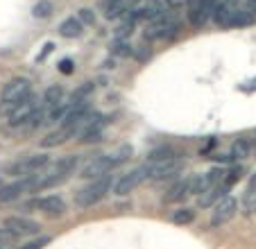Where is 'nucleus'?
<instances>
[{
	"label": "nucleus",
	"mask_w": 256,
	"mask_h": 249,
	"mask_svg": "<svg viewBox=\"0 0 256 249\" xmlns=\"http://www.w3.org/2000/svg\"><path fill=\"white\" fill-rule=\"evenodd\" d=\"M78 166H80V156H78V154H68V156H62V158H57L54 163L46 166L41 172L32 174V188H34V192H39V190H46V188H52V186H59V184H64L72 172H75V170H78Z\"/></svg>",
	"instance_id": "obj_1"
},
{
	"label": "nucleus",
	"mask_w": 256,
	"mask_h": 249,
	"mask_svg": "<svg viewBox=\"0 0 256 249\" xmlns=\"http://www.w3.org/2000/svg\"><path fill=\"white\" fill-rule=\"evenodd\" d=\"M130 152H132L130 148H122L120 152H116V154H102V156L91 158V161H88L86 166L80 170V177H84V179L104 177V174H109L114 168H116V166H120V163L130 156Z\"/></svg>",
	"instance_id": "obj_2"
},
{
	"label": "nucleus",
	"mask_w": 256,
	"mask_h": 249,
	"mask_svg": "<svg viewBox=\"0 0 256 249\" xmlns=\"http://www.w3.org/2000/svg\"><path fill=\"white\" fill-rule=\"evenodd\" d=\"M112 188H114L112 174L91 179V184H86L80 192H75V204H78L80 208H91V206H96L100 200H104L106 192H112Z\"/></svg>",
	"instance_id": "obj_3"
},
{
	"label": "nucleus",
	"mask_w": 256,
	"mask_h": 249,
	"mask_svg": "<svg viewBox=\"0 0 256 249\" xmlns=\"http://www.w3.org/2000/svg\"><path fill=\"white\" fill-rule=\"evenodd\" d=\"M30 96H32V84H30V80H25V77H14V80H10L5 86H2V91H0V102H2L5 109H12V106L20 104V102Z\"/></svg>",
	"instance_id": "obj_4"
},
{
	"label": "nucleus",
	"mask_w": 256,
	"mask_h": 249,
	"mask_svg": "<svg viewBox=\"0 0 256 249\" xmlns=\"http://www.w3.org/2000/svg\"><path fill=\"white\" fill-rule=\"evenodd\" d=\"M179 32V20L172 16V12H164L159 18H154L148 30H145V38L148 41H156V38H170Z\"/></svg>",
	"instance_id": "obj_5"
},
{
	"label": "nucleus",
	"mask_w": 256,
	"mask_h": 249,
	"mask_svg": "<svg viewBox=\"0 0 256 249\" xmlns=\"http://www.w3.org/2000/svg\"><path fill=\"white\" fill-rule=\"evenodd\" d=\"M48 163H50L48 154H30V156H20L18 161L10 166V174L20 177V179H23V177H32V174L41 172Z\"/></svg>",
	"instance_id": "obj_6"
},
{
	"label": "nucleus",
	"mask_w": 256,
	"mask_h": 249,
	"mask_svg": "<svg viewBox=\"0 0 256 249\" xmlns=\"http://www.w3.org/2000/svg\"><path fill=\"white\" fill-rule=\"evenodd\" d=\"M145 179H150V170H148V163H143V166H138V168L130 170V172H125L122 177H118L116 182H114V188L112 190L116 192V195H130L132 190H136V188L140 186V184L145 182Z\"/></svg>",
	"instance_id": "obj_7"
},
{
	"label": "nucleus",
	"mask_w": 256,
	"mask_h": 249,
	"mask_svg": "<svg viewBox=\"0 0 256 249\" xmlns=\"http://www.w3.org/2000/svg\"><path fill=\"white\" fill-rule=\"evenodd\" d=\"M216 5H218V0H188V5H186L188 23L193 28H204V23L211 18Z\"/></svg>",
	"instance_id": "obj_8"
},
{
	"label": "nucleus",
	"mask_w": 256,
	"mask_h": 249,
	"mask_svg": "<svg viewBox=\"0 0 256 249\" xmlns=\"http://www.w3.org/2000/svg\"><path fill=\"white\" fill-rule=\"evenodd\" d=\"M238 211V202L232 195H224L220 202L213 204V213H211V226H222L229 220H234Z\"/></svg>",
	"instance_id": "obj_9"
},
{
	"label": "nucleus",
	"mask_w": 256,
	"mask_h": 249,
	"mask_svg": "<svg viewBox=\"0 0 256 249\" xmlns=\"http://www.w3.org/2000/svg\"><path fill=\"white\" fill-rule=\"evenodd\" d=\"M41 106H44V104H41V102L36 100L34 96L25 98L20 104H16V106H12V109H10V114H7V118H10V124H12V127H23L25 120H28L30 116L34 114V111H39Z\"/></svg>",
	"instance_id": "obj_10"
},
{
	"label": "nucleus",
	"mask_w": 256,
	"mask_h": 249,
	"mask_svg": "<svg viewBox=\"0 0 256 249\" xmlns=\"http://www.w3.org/2000/svg\"><path fill=\"white\" fill-rule=\"evenodd\" d=\"M2 229L10 231V234L14 236L16 240H20V238H30V236L39 234L41 226L36 224L34 220H28V218H18V216H14V218H7V220L2 222Z\"/></svg>",
	"instance_id": "obj_11"
},
{
	"label": "nucleus",
	"mask_w": 256,
	"mask_h": 249,
	"mask_svg": "<svg viewBox=\"0 0 256 249\" xmlns=\"http://www.w3.org/2000/svg\"><path fill=\"white\" fill-rule=\"evenodd\" d=\"M148 170H150V179H170L174 174H179L182 170V161L179 158H166V161H150L148 163Z\"/></svg>",
	"instance_id": "obj_12"
},
{
	"label": "nucleus",
	"mask_w": 256,
	"mask_h": 249,
	"mask_svg": "<svg viewBox=\"0 0 256 249\" xmlns=\"http://www.w3.org/2000/svg\"><path fill=\"white\" fill-rule=\"evenodd\" d=\"M104 124H106V118L102 114H91L88 120L84 122L82 132H80V140L82 143H93V140H100L102 132H104Z\"/></svg>",
	"instance_id": "obj_13"
},
{
	"label": "nucleus",
	"mask_w": 256,
	"mask_h": 249,
	"mask_svg": "<svg viewBox=\"0 0 256 249\" xmlns=\"http://www.w3.org/2000/svg\"><path fill=\"white\" fill-rule=\"evenodd\" d=\"M25 192H34L32 177H23V179H18V182H12V184H7V186L0 188V204H7V202L18 200V197L25 195Z\"/></svg>",
	"instance_id": "obj_14"
},
{
	"label": "nucleus",
	"mask_w": 256,
	"mask_h": 249,
	"mask_svg": "<svg viewBox=\"0 0 256 249\" xmlns=\"http://www.w3.org/2000/svg\"><path fill=\"white\" fill-rule=\"evenodd\" d=\"M30 206H32V208H36V211L48 213V216H62V213L66 211V204H64V200H62L59 195L36 197V200H34Z\"/></svg>",
	"instance_id": "obj_15"
},
{
	"label": "nucleus",
	"mask_w": 256,
	"mask_h": 249,
	"mask_svg": "<svg viewBox=\"0 0 256 249\" xmlns=\"http://www.w3.org/2000/svg\"><path fill=\"white\" fill-rule=\"evenodd\" d=\"M164 12H166L164 2H159V0H150V2H145V5L136 7V10L132 12V18H134V23H136V20H150V23H152V20L159 18Z\"/></svg>",
	"instance_id": "obj_16"
},
{
	"label": "nucleus",
	"mask_w": 256,
	"mask_h": 249,
	"mask_svg": "<svg viewBox=\"0 0 256 249\" xmlns=\"http://www.w3.org/2000/svg\"><path fill=\"white\" fill-rule=\"evenodd\" d=\"M236 2L234 0H220L216 5V10H213L211 18L216 20V25H220V28H232V16L234 12H236Z\"/></svg>",
	"instance_id": "obj_17"
},
{
	"label": "nucleus",
	"mask_w": 256,
	"mask_h": 249,
	"mask_svg": "<svg viewBox=\"0 0 256 249\" xmlns=\"http://www.w3.org/2000/svg\"><path fill=\"white\" fill-rule=\"evenodd\" d=\"M78 136V132L72 130V127H66V124H59L54 132H50L48 136H46L44 140H41V145L44 148H57V145H62V143H66V140H70V138H75Z\"/></svg>",
	"instance_id": "obj_18"
},
{
	"label": "nucleus",
	"mask_w": 256,
	"mask_h": 249,
	"mask_svg": "<svg viewBox=\"0 0 256 249\" xmlns=\"http://www.w3.org/2000/svg\"><path fill=\"white\" fill-rule=\"evenodd\" d=\"M188 195H190V177H186V179H179V182L170 188L168 195H166V202H168V204H174V202L186 200Z\"/></svg>",
	"instance_id": "obj_19"
},
{
	"label": "nucleus",
	"mask_w": 256,
	"mask_h": 249,
	"mask_svg": "<svg viewBox=\"0 0 256 249\" xmlns=\"http://www.w3.org/2000/svg\"><path fill=\"white\" fill-rule=\"evenodd\" d=\"M227 190H229V188L222 186V184H218V186L204 190L202 195H200V206H202V208H208V206H213L216 202H220L224 195H227Z\"/></svg>",
	"instance_id": "obj_20"
},
{
	"label": "nucleus",
	"mask_w": 256,
	"mask_h": 249,
	"mask_svg": "<svg viewBox=\"0 0 256 249\" xmlns=\"http://www.w3.org/2000/svg\"><path fill=\"white\" fill-rule=\"evenodd\" d=\"M84 25L80 23L75 16H70V18H66V20H62V25H59V34H62L64 38H75V36H80V34L84 32Z\"/></svg>",
	"instance_id": "obj_21"
},
{
	"label": "nucleus",
	"mask_w": 256,
	"mask_h": 249,
	"mask_svg": "<svg viewBox=\"0 0 256 249\" xmlns=\"http://www.w3.org/2000/svg\"><path fill=\"white\" fill-rule=\"evenodd\" d=\"M64 102V88L57 86V84H52V86L46 88L44 93V109H52V106L62 104Z\"/></svg>",
	"instance_id": "obj_22"
},
{
	"label": "nucleus",
	"mask_w": 256,
	"mask_h": 249,
	"mask_svg": "<svg viewBox=\"0 0 256 249\" xmlns=\"http://www.w3.org/2000/svg\"><path fill=\"white\" fill-rule=\"evenodd\" d=\"M250 152H252L250 140L247 138H236L234 140V145H232V154H229V156L232 158H247L250 156Z\"/></svg>",
	"instance_id": "obj_23"
},
{
	"label": "nucleus",
	"mask_w": 256,
	"mask_h": 249,
	"mask_svg": "<svg viewBox=\"0 0 256 249\" xmlns=\"http://www.w3.org/2000/svg\"><path fill=\"white\" fill-rule=\"evenodd\" d=\"M252 20H254V16H252L250 10L236 7V12H234V16H232V28H242V25H250Z\"/></svg>",
	"instance_id": "obj_24"
},
{
	"label": "nucleus",
	"mask_w": 256,
	"mask_h": 249,
	"mask_svg": "<svg viewBox=\"0 0 256 249\" xmlns=\"http://www.w3.org/2000/svg\"><path fill=\"white\" fill-rule=\"evenodd\" d=\"M52 12H54V7L50 0H39V2L32 7L34 18H48V16H52Z\"/></svg>",
	"instance_id": "obj_25"
},
{
	"label": "nucleus",
	"mask_w": 256,
	"mask_h": 249,
	"mask_svg": "<svg viewBox=\"0 0 256 249\" xmlns=\"http://www.w3.org/2000/svg\"><path fill=\"white\" fill-rule=\"evenodd\" d=\"M193 220H195V211H193V208H188V206L177 208V211L172 213V222H174V224H190Z\"/></svg>",
	"instance_id": "obj_26"
},
{
	"label": "nucleus",
	"mask_w": 256,
	"mask_h": 249,
	"mask_svg": "<svg viewBox=\"0 0 256 249\" xmlns=\"http://www.w3.org/2000/svg\"><path fill=\"white\" fill-rule=\"evenodd\" d=\"M132 52H134V50H132L127 38H116V41H114V54H118V57H130Z\"/></svg>",
	"instance_id": "obj_27"
},
{
	"label": "nucleus",
	"mask_w": 256,
	"mask_h": 249,
	"mask_svg": "<svg viewBox=\"0 0 256 249\" xmlns=\"http://www.w3.org/2000/svg\"><path fill=\"white\" fill-rule=\"evenodd\" d=\"M166 158H177V152L172 148H159L150 152V161H166Z\"/></svg>",
	"instance_id": "obj_28"
},
{
	"label": "nucleus",
	"mask_w": 256,
	"mask_h": 249,
	"mask_svg": "<svg viewBox=\"0 0 256 249\" xmlns=\"http://www.w3.org/2000/svg\"><path fill=\"white\" fill-rule=\"evenodd\" d=\"M78 20L82 25H93L96 23V12L88 10V7H82V10L78 12Z\"/></svg>",
	"instance_id": "obj_29"
},
{
	"label": "nucleus",
	"mask_w": 256,
	"mask_h": 249,
	"mask_svg": "<svg viewBox=\"0 0 256 249\" xmlns=\"http://www.w3.org/2000/svg\"><path fill=\"white\" fill-rule=\"evenodd\" d=\"M14 244H16V238L7 229L0 226V247H14Z\"/></svg>",
	"instance_id": "obj_30"
},
{
	"label": "nucleus",
	"mask_w": 256,
	"mask_h": 249,
	"mask_svg": "<svg viewBox=\"0 0 256 249\" xmlns=\"http://www.w3.org/2000/svg\"><path fill=\"white\" fill-rule=\"evenodd\" d=\"M48 242H50V238H46V236H44V238L30 240V242H25L23 247H18V249H44V247H46V244H48Z\"/></svg>",
	"instance_id": "obj_31"
},
{
	"label": "nucleus",
	"mask_w": 256,
	"mask_h": 249,
	"mask_svg": "<svg viewBox=\"0 0 256 249\" xmlns=\"http://www.w3.org/2000/svg\"><path fill=\"white\" fill-rule=\"evenodd\" d=\"M164 5H166V10L174 12V10H184L188 5V0H164Z\"/></svg>",
	"instance_id": "obj_32"
},
{
	"label": "nucleus",
	"mask_w": 256,
	"mask_h": 249,
	"mask_svg": "<svg viewBox=\"0 0 256 249\" xmlns=\"http://www.w3.org/2000/svg\"><path fill=\"white\" fill-rule=\"evenodd\" d=\"M59 70H62L64 75H70V72H72V62H70V59H64V62L59 64Z\"/></svg>",
	"instance_id": "obj_33"
},
{
	"label": "nucleus",
	"mask_w": 256,
	"mask_h": 249,
	"mask_svg": "<svg viewBox=\"0 0 256 249\" xmlns=\"http://www.w3.org/2000/svg\"><path fill=\"white\" fill-rule=\"evenodd\" d=\"M247 195H256V172L250 179V188H247Z\"/></svg>",
	"instance_id": "obj_34"
},
{
	"label": "nucleus",
	"mask_w": 256,
	"mask_h": 249,
	"mask_svg": "<svg viewBox=\"0 0 256 249\" xmlns=\"http://www.w3.org/2000/svg\"><path fill=\"white\" fill-rule=\"evenodd\" d=\"M0 249H16V247H0Z\"/></svg>",
	"instance_id": "obj_35"
},
{
	"label": "nucleus",
	"mask_w": 256,
	"mask_h": 249,
	"mask_svg": "<svg viewBox=\"0 0 256 249\" xmlns=\"http://www.w3.org/2000/svg\"><path fill=\"white\" fill-rule=\"evenodd\" d=\"M254 211H256V204H254Z\"/></svg>",
	"instance_id": "obj_36"
}]
</instances>
